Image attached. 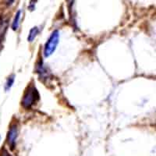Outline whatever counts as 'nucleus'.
I'll return each instance as SVG.
<instances>
[{
    "label": "nucleus",
    "mask_w": 156,
    "mask_h": 156,
    "mask_svg": "<svg viewBox=\"0 0 156 156\" xmlns=\"http://www.w3.org/2000/svg\"><path fill=\"white\" fill-rule=\"evenodd\" d=\"M37 33H38V28L37 27H34L33 28H31V30H30V33L28 34V37H27L28 41H30V42L34 41V38L37 36Z\"/></svg>",
    "instance_id": "nucleus-5"
},
{
    "label": "nucleus",
    "mask_w": 156,
    "mask_h": 156,
    "mask_svg": "<svg viewBox=\"0 0 156 156\" xmlns=\"http://www.w3.org/2000/svg\"><path fill=\"white\" fill-rule=\"evenodd\" d=\"M18 136V127L17 125L13 124L10 126L9 130V133H8L7 136V140L8 144H9V146L11 147V149H13L15 146V143H16V140Z\"/></svg>",
    "instance_id": "nucleus-3"
},
{
    "label": "nucleus",
    "mask_w": 156,
    "mask_h": 156,
    "mask_svg": "<svg viewBox=\"0 0 156 156\" xmlns=\"http://www.w3.org/2000/svg\"><path fill=\"white\" fill-rule=\"evenodd\" d=\"M20 16H21V11L18 10L16 12V15H15V17L13 19V21H12V28L13 30H16L18 29V27H19Z\"/></svg>",
    "instance_id": "nucleus-4"
},
{
    "label": "nucleus",
    "mask_w": 156,
    "mask_h": 156,
    "mask_svg": "<svg viewBox=\"0 0 156 156\" xmlns=\"http://www.w3.org/2000/svg\"><path fill=\"white\" fill-rule=\"evenodd\" d=\"M39 100V94L37 89L33 85L27 87V90L23 94L22 105L25 108H30L32 105L35 104Z\"/></svg>",
    "instance_id": "nucleus-1"
},
{
    "label": "nucleus",
    "mask_w": 156,
    "mask_h": 156,
    "mask_svg": "<svg viewBox=\"0 0 156 156\" xmlns=\"http://www.w3.org/2000/svg\"><path fill=\"white\" fill-rule=\"evenodd\" d=\"M58 40H59V33L58 30H55L48 39L47 42L45 43L44 48V55L45 57H48L53 53L56 47L58 45Z\"/></svg>",
    "instance_id": "nucleus-2"
},
{
    "label": "nucleus",
    "mask_w": 156,
    "mask_h": 156,
    "mask_svg": "<svg viewBox=\"0 0 156 156\" xmlns=\"http://www.w3.org/2000/svg\"><path fill=\"white\" fill-rule=\"evenodd\" d=\"M1 156H10V155L8 154V152L6 151H2V154H1Z\"/></svg>",
    "instance_id": "nucleus-7"
},
{
    "label": "nucleus",
    "mask_w": 156,
    "mask_h": 156,
    "mask_svg": "<svg viewBox=\"0 0 156 156\" xmlns=\"http://www.w3.org/2000/svg\"><path fill=\"white\" fill-rule=\"evenodd\" d=\"M14 77H15L14 75H12V76H10L9 78H8L7 81H6V83H5V90H9V88L12 87V85L13 84V82H14Z\"/></svg>",
    "instance_id": "nucleus-6"
}]
</instances>
